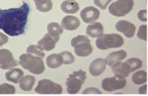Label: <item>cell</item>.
<instances>
[{
    "label": "cell",
    "mask_w": 148,
    "mask_h": 96,
    "mask_svg": "<svg viewBox=\"0 0 148 96\" xmlns=\"http://www.w3.org/2000/svg\"><path fill=\"white\" fill-rule=\"evenodd\" d=\"M80 25V21L78 18L73 15H66L62 19L61 27L67 31H74Z\"/></svg>",
    "instance_id": "obj_15"
},
{
    "label": "cell",
    "mask_w": 148,
    "mask_h": 96,
    "mask_svg": "<svg viewBox=\"0 0 148 96\" xmlns=\"http://www.w3.org/2000/svg\"><path fill=\"white\" fill-rule=\"evenodd\" d=\"M125 62L129 65L130 68H131V73L138 70V69H140L143 66V63L138 58H131V59L126 60Z\"/></svg>",
    "instance_id": "obj_26"
},
{
    "label": "cell",
    "mask_w": 148,
    "mask_h": 96,
    "mask_svg": "<svg viewBox=\"0 0 148 96\" xmlns=\"http://www.w3.org/2000/svg\"><path fill=\"white\" fill-rule=\"evenodd\" d=\"M19 64L18 61L15 60L13 54L7 49H0V69H9Z\"/></svg>",
    "instance_id": "obj_9"
},
{
    "label": "cell",
    "mask_w": 148,
    "mask_h": 96,
    "mask_svg": "<svg viewBox=\"0 0 148 96\" xmlns=\"http://www.w3.org/2000/svg\"><path fill=\"white\" fill-rule=\"evenodd\" d=\"M124 44V39L118 34H104L95 41V45L99 50L118 48Z\"/></svg>",
    "instance_id": "obj_3"
},
{
    "label": "cell",
    "mask_w": 148,
    "mask_h": 96,
    "mask_svg": "<svg viewBox=\"0 0 148 96\" xmlns=\"http://www.w3.org/2000/svg\"><path fill=\"white\" fill-rule=\"evenodd\" d=\"M140 94H147V85H144L139 89Z\"/></svg>",
    "instance_id": "obj_34"
},
{
    "label": "cell",
    "mask_w": 148,
    "mask_h": 96,
    "mask_svg": "<svg viewBox=\"0 0 148 96\" xmlns=\"http://www.w3.org/2000/svg\"><path fill=\"white\" fill-rule=\"evenodd\" d=\"M132 81L136 85H143L147 81V74L144 70L138 71L132 75Z\"/></svg>",
    "instance_id": "obj_24"
},
{
    "label": "cell",
    "mask_w": 148,
    "mask_h": 96,
    "mask_svg": "<svg viewBox=\"0 0 148 96\" xmlns=\"http://www.w3.org/2000/svg\"><path fill=\"white\" fill-rule=\"evenodd\" d=\"M24 76V72L21 69L18 68H11L6 73H5V79L13 83H18L20 79Z\"/></svg>",
    "instance_id": "obj_18"
},
{
    "label": "cell",
    "mask_w": 148,
    "mask_h": 96,
    "mask_svg": "<svg viewBox=\"0 0 148 96\" xmlns=\"http://www.w3.org/2000/svg\"><path fill=\"white\" fill-rule=\"evenodd\" d=\"M60 8L61 10L66 14H75L79 9L78 3L74 0H66L62 2Z\"/></svg>",
    "instance_id": "obj_19"
},
{
    "label": "cell",
    "mask_w": 148,
    "mask_h": 96,
    "mask_svg": "<svg viewBox=\"0 0 148 96\" xmlns=\"http://www.w3.org/2000/svg\"><path fill=\"white\" fill-rule=\"evenodd\" d=\"M86 79V73L83 69L74 71L73 73L69 75L66 79V91L69 94H77L82 88V85Z\"/></svg>",
    "instance_id": "obj_5"
},
{
    "label": "cell",
    "mask_w": 148,
    "mask_h": 96,
    "mask_svg": "<svg viewBox=\"0 0 148 96\" xmlns=\"http://www.w3.org/2000/svg\"><path fill=\"white\" fill-rule=\"evenodd\" d=\"M37 10L40 12H48L53 7L51 0H33Z\"/></svg>",
    "instance_id": "obj_22"
},
{
    "label": "cell",
    "mask_w": 148,
    "mask_h": 96,
    "mask_svg": "<svg viewBox=\"0 0 148 96\" xmlns=\"http://www.w3.org/2000/svg\"><path fill=\"white\" fill-rule=\"evenodd\" d=\"M38 94L60 95L63 92V88L60 84L55 83L50 79H41L35 88Z\"/></svg>",
    "instance_id": "obj_7"
},
{
    "label": "cell",
    "mask_w": 148,
    "mask_h": 96,
    "mask_svg": "<svg viewBox=\"0 0 148 96\" xmlns=\"http://www.w3.org/2000/svg\"><path fill=\"white\" fill-rule=\"evenodd\" d=\"M60 54L63 58V64L70 65V64L73 63L75 61V57L70 51H63L60 53Z\"/></svg>",
    "instance_id": "obj_28"
},
{
    "label": "cell",
    "mask_w": 148,
    "mask_h": 96,
    "mask_svg": "<svg viewBox=\"0 0 148 96\" xmlns=\"http://www.w3.org/2000/svg\"><path fill=\"white\" fill-rule=\"evenodd\" d=\"M111 67L114 76L120 79H125L131 73V68L126 62L119 61L113 64Z\"/></svg>",
    "instance_id": "obj_12"
},
{
    "label": "cell",
    "mask_w": 148,
    "mask_h": 96,
    "mask_svg": "<svg viewBox=\"0 0 148 96\" xmlns=\"http://www.w3.org/2000/svg\"><path fill=\"white\" fill-rule=\"evenodd\" d=\"M26 52L32 55L36 56V57H39L44 59L45 57V53L44 52V50L39 45H30L29 47L27 48Z\"/></svg>",
    "instance_id": "obj_25"
},
{
    "label": "cell",
    "mask_w": 148,
    "mask_h": 96,
    "mask_svg": "<svg viewBox=\"0 0 148 96\" xmlns=\"http://www.w3.org/2000/svg\"><path fill=\"white\" fill-rule=\"evenodd\" d=\"M46 63L49 68L57 69L63 64V58L60 53H53L47 57Z\"/></svg>",
    "instance_id": "obj_21"
},
{
    "label": "cell",
    "mask_w": 148,
    "mask_h": 96,
    "mask_svg": "<svg viewBox=\"0 0 148 96\" xmlns=\"http://www.w3.org/2000/svg\"><path fill=\"white\" fill-rule=\"evenodd\" d=\"M29 12V5L25 2L19 8H12L5 10L0 9V29L12 37L23 34Z\"/></svg>",
    "instance_id": "obj_1"
},
{
    "label": "cell",
    "mask_w": 148,
    "mask_h": 96,
    "mask_svg": "<svg viewBox=\"0 0 148 96\" xmlns=\"http://www.w3.org/2000/svg\"><path fill=\"white\" fill-rule=\"evenodd\" d=\"M127 57V53L124 50H118V51L112 52V53H109L107 57L106 58V64L108 65L109 66H112L113 64L115 63L121 61L124 59H125Z\"/></svg>",
    "instance_id": "obj_17"
},
{
    "label": "cell",
    "mask_w": 148,
    "mask_h": 96,
    "mask_svg": "<svg viewBox=\"0 0 148 96\" xmlns=\"http://www.w3.org/2000/svg\"><path fill=\"white\" fill-rule=\"evenodd\" d=\"M138 18L140 21H147V11L140 10L138 13Z\"/></svg>",
    "instance_id": "obj_31"
},
{
    "label": "cell",
    "mask_w": 148,
    "mask_h": 96,
    "mask_svg": "<svg viewBox=\"0 0 148 96\" xmlns=\"http://www.w3.org/2000/svg\"><path fill=\"white\" fill-rule=\"evenodd\" d=\"M59 39L60 37H53L47 33L38 41V44L42 47L44 50L51 51L55 48L56 44L59 41Z\"/></svg>",
    "instance_id": "obj_14"
},
{
    "label": "cell",
    "mask_w": 148,
    "mask_h": 96,
    "mask_svg": "<svg viewBox=\"0 0 148 96\" xmlns=\"http://www.w3.org/2000/svg\"><path fill=\"white\" fill-rule=\"evenodd\" d=\"M18 63L24 69L33 74L40 75L44 73L45 69L42 58L28 53H23L19 57Z\"/></svg>",
    "instance_id": "obj_2"
},
{
    "label": "cell",
    "mask_w": 148,
    "mask_h": 96,
    "mask_svg": "<svg viewBox=\"0 0 148 96\" xmlns=\"http://www.w3.org/2000/svg\"><path fill=\"white\" fill-rule=\"evenodd\" d=\"M106 59L97 58L92 61L89 65V73L93 76H99L104 73L106 69Z\"/></svg>",
    "instance_id": "obj_13"
},
{
    "label": "cell",
    "mask_w": 148,
    "mask_h": 96,
    "mask_svg": "<svg viewBox=\"0 0 148 96\" xmlns=\"http://www.w3.org/2000/svg\"><path fill=\"white\" fill-rule=\"evenodd\" d=\"M104 28L100 22H92L86 28V34L92 38L99 37L103 34Z\"/></svg>",
    "instance_id": "obj_16"
},
{
    "label": "cell",
    "mask_w": 148,
    "mask_h": 96,
    "mask_svg": "<svg viewBox=\"0 0 148 96\" xmlns=\"http://www.w3.org/2000/svg\"><path fill=\"white\" fill-rule=\"evenodd\" d=\"M35 80L36 79L33 76L28 75V76H23L19 81V87L23 91H26V92L31 91L35 83Z\"/></svg>",
    "instance_id": "obj_20"
},
{
    "label": "cell",
    "mask_w": 148,
    "mask_h": 96,
    "mask_svg": "<svg viewBox=\"0 0 148 96\" xmlns=\"http://www.w3.org/2000/svg\"><path fill=\"white\" fill-rule=\"evenodd\" d=\"M71 46L74 47V52L80 57H88L92 53L93 48L88 37L78 35L71 40Z\"/></svg>",
    "instance_id": "obj_4"
},
{
    "label": "cell",
    "mask_w": 148,
    "mask_h": 96,
    "mask_svg": "<svg viewBox=\"0 0 148 96\" xmlns=\"http://www.w3.org/2000/svg\"><path fill=\"white\" fill-rule=\"evenodd\" d=\"M47 32L53 37H60L64 32V28L57 22H51L47 25Z\"/></svg>",
    "instance_id": "obj_23"
},
{
    "label": "cell",
    "mask_w": 148,
    "mask_h": 96,
    "mask_svg": "<svg viewBox=\"0 0 148 96\" xmlns=\"http://www.w3.org/2000/svg\"><path fill=\"white\" fill-rule=\"evenodd\" d=\"M138 37L144 41H147V26L145 25L140 26L138 32Z\"/></svg>",
    "instance_id": "obj_29"
},
{
    "label": "cell",
    "mask_w": 148,
    "mask_h": 96,
    "mask_svg": "<svg viewBox=\"0 0 148 96\" xmlns=\"http://www.w3.org/2000/svg\"><path fill=\"white\" fill-rule=\"evenodd\" d=\"M115 28L118 31L123 33L128 38L133 37L136 30V27L134 24L125 20L118 21L115 25Z\"/></svg>",
    "instance_id": "obj_10"
},
{
    "label": "cell",
    "mask_w": 148,
    "mask_h": 96,
    "mask_svg": "<svg viewBox=\"0 0 148 96\" xmlns=\"http://www.w3.org/2000/svg\"><path fill=\"white\" fill-rule=\"evenodd\" d=\"M127 81L125 79H120L117 76L107 77L102 80V88L106 92H113L115 90L122 89L125 87Z\"/></svg>",
    "instance_id": "obj_8"
},
{
    "label": "cell",
    "mask_w": 148,
    "mask_h": 96,
    "mask_svg": "<svg viewBox=\"0 0 148 96\" xmlns=\"http://www.w3.org/2000/svg\"><path fill=\"white\" fill-rule=\"evenodd\" d=\"M15 88L12 85L7 83H2L0 85V94L1 95H9L15 94Z\"/></svg>",
    "instance_id": "obj_27"
},
{
    "label": "cell",
    "mask_w": 148,
    "mask_h": 96,
    "mask_svg": "<svg viewBox=\"0 0 148 96\" xmlns=\"http://www.w3.org/2000/svg\"><path fill=\"white\" fill-rule=\"evenodd\" d=\"M133 7L134 0H117L109 5L108 12L114 16L123 17L128 14Z\"/></svg>",
    "instance_id": "obj_6"
},
{
    "label": "cell",
    "mask_w": 148,
    "mask_h": 96,
    "mask_svg": "<svg viewBox=\"0 0 148 96\" xmlns=\"http://www.w3.org/2000/svg\"><path fill=\"white\" fill-rule=\"evenodd\" d=\"M83 94H102V92L96 88H87L83 92Z\"/></svg>",
    "instance_id": "obj_32"
},
{
    "label": "cell",
    "mask_w": 148,
    "mask_h": 96,
    "mask_svg": "<svg viewBox=\"0 0 148 96\" xmlns=\"http://www.w3.org/2000/svg\"><path fill=\"white\" fill-rule=\"evenodd\" d=\"M9 41V37L7 35H5L3 33L0 32V47H2L4 44H5Z\"/></svg>",
    "instance_id": "obj_33"
},
{
    "label": "cell",
    "mask_w": 148,
    "mask_h": 96,
    "mask_svg": "<svg viewBox=\"0 0 148 96\" xmlns=\"http://www.w3.org/2000/svg\"><path fill=\"white\" fill-rule=\"evenodd\" d=\"M99 11L93 6L86 7L80 12V17L85 23H92L99 19Z\"/></svg>",
    "instance_id": "obj_11"
},
{
    "label": "cell",
    "mask_w": 148,
    "mask_h": 96,
    "mask_svg": "<svg viewBox=\"0 0 148 96\" xmlns=\"http://www.w3.org/2000/svg\"><path fill=\"white\" fill-rule=\"evenodd\" d=\"M112 1V0H94V3L96 6H98L102 10H105Z\"/></svg>",
    "instance_id": "obj_30"
}]
</instances>
